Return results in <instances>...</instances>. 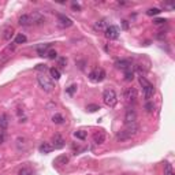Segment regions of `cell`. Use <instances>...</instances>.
Wrapping results in <instances>:
<instances>
[{"mask_svg":"<svg viewBox=\"0 0 175 175\" xmlns=\"http://www.w3.org/2000/svg\"><path fill=\"white\" fill-rule=\"evenodd\" d=\"M138 125L137 123H133V125H126V129H123L122 131H119L116 134V141H127L131 137H134L137 133H138Z\"/></svg>","mask_w":175,"mask_h":175,"instance_id":"6da1fadb","label":"cell"},{"mask_svg":"<svg viewBox=\"0 0 175 175\" xmlns=\"http://www.w3.org/2000/svg\"><path fill=\"white\" fill-rule=\"evenodd\" d=\"M103 101L107 107H115L118 103V96H116L114 89H105L103 93Z\"/></svg>","mask_w":175,"mask_h":175,"instance_id":"7a4b0ae2","label":"cell"},{"mask_svg":"<svg viewBox=\"0 0 175 175\" xmlns=\"http://www.w3.org/2000/svg\"><path fill=\"white\" fill-rule=\"evenodd\" d=\"M37 82H39L40 88L43 89V90H45V92H52L53 89H55L53 81L51 80V78L45 77L44 74H41V75H39V77H37Z\"/></svg>","mask_w":175,"mask_h":175,"instance_id":"3957f363","label":"cell"},{"mask_svg":"<svg viewBox=\"0 0 175 175\" xmlns=\"http://www.w3.org/2000/svg\"><path fill=\"white\" fill-rule=\"evenodd\" d=\"M104 36H105V39H108V40L118 39V37H119V29H118V26H115V25L107 26V29L104 30Z\"/></svg>","mask_w":175,"mask_h":175,"instance_id":"277c9868","label":"cell"},{"mask_svg":"<svg viewBox=\"0 0 175 175\" xmlns=\"http://www.w3.org/2000/svg\"><path fill=\"white\" fill-rule=\"evenodd\" d=\"M105 71L103 70V68H94L93 71H90V74H89V78H90V81L93 82H101L105 78Z\"/></svg>","mask_w":175,"mask_h":175,"instance_id":"5b68a950","label":"cell"},{"mask_svg":"<svg viewBox=\"0 0 175 175\" xmlns=\"http://www.w3.org/2000/svg\"><path fill=\"white\" fill-rule=\"evenodd\" d=\"M123 96H125V99L127 103H134L137 100V97H138V93H137L136 88H127V89H125V92H123Z\"/></svg>","mask_w":175,"mask_h":175,"instance_id":"8992f818","label":"cell"},{"mask_svg":"<svg viewBox=\"0 0 175 175\" xmlns=\"http://www.w3.org/2000/svg\"><path fill=\"white\" fill-rule=\"evenodd\" d=\"M136 121H137L136 109L127 108V109H126V114H125V123H126V125H133V123H136Z\"/></svg>","mask_w":175,"mask_h":175,"instance_id":"52a82bcc","label":"cell"},{"mask_svg":"<svg viewBox=\"0 0 175 175\" xmlns=\"http://www.w3.org/2000/svg\"><path fill=\"white\" fill-rule=\"evenodd\" d=\"M64 145H66V141H64V138L60 134H55L52 137V146H53V149H62Z\"/></svg>","mask_w":175,"mask_h":175,"instance_id":"ba28073f","label":"cell"},{"mask_svg":"<svg viewBox=\"0 0 175 175\" xmlns=\"http://www.w3.org/2000/svg\"><path fill=\"white\" fill-rule=\"evenodd\" d=\"M58 22H59V26L62 27H70L73 25V21L64 15V14H58Z\"/></svg>","mask_w":175,"mask_h":175,"instance_id":"9c48e42d","label":"cell"},{"mask_svg":"<svg viewBox=\"0 0 175 175\" xmlns=\"http://www.w3.org/2000/svg\"><path fill=\"white\" fill-rule=\"evenodd\" d=\"M115 66L121 70H125V71H129L130 67H131V60L130 59H121L115 63Z\"/></svg>","mask_w":175,"mask_h":175,"instance_id":"30bf717a","label":"cell"},{"mask_svg":"<svg viewBox=\"0 0 175 175\" xmlns=\"http://www.w3.org/2000/svg\"><path fill=\"white\" fill-rule=\"evenodd\" d=\"M93 142L96 145H101V144L105 142V133L100 130V131H96L93 134Z\"/></svg>","mask_w":175,"mask_h":175,"instance_id":"8fae6325","label":"cell"},{"mask_svg":"<svg viewBox=\"0 0 175 175\" xmlns=\"http://www.w3.org/2000/svg\"><path fill=\"white\" fill-rule=\"evenodd\" d=\"M18 23L21 26H30V25H33L32 18H30V14H22V15L18 18Z\"/></svg>","mask_w":175,"mask_h":175,"instance_id":"7c38bea8","label":"cell"},{"mask_svg":"<svg viewBox=\"0 0 175 175\" xmlns=\"http://www.w3.org/2000/svg\"><path fill=\"white\" fill-rule=\"evenodd\" d=\"M144 90V97L146 99V100H150V99L153 97V94H155V86H153L152 84L146 85L145 88H142Z\"/></svg>","mask_w":175,"mask_h":175,"instance_id":"4fadbf2b","label":"cell"},{"mask_svg":"<svg viewBox=\"0 0 175 175\" xmlns=\"http://www.w3.org/2000/svg\"><path fill=\"white\" fill-rule=\"evenodd\" d=\"M30 18H32V22H33V25H41V23L44 22V16L41 15L40 12H37V11H33L32 14H30Z\"/></svg>","mask_w":175,"mask_h":175,"instance_id":"5bb4252c","label":"cell"},{"mask_svg":"<svg viewBox=\"0 0 175 175\" xmlns=\"http://www.w3.org/2000/svg\"><path fill=\"white\" fill-rule=\"evenodd\" d=\"M12 36H14V27L12 26H7V27L3 29V34H2L3 40L8 41V40H11Z\"/></svg>","mask_w":175,"mask_h":175,"instance_id":"9a60e30c","label":"cell"},{"mask_svg":"<svg viewBox=\"0 0 175 175\" xmlns=\"http://www.w3.org/2000/svg\"><path fill=\"white\" fill-rule=\"evenodd\" d=\"M39 150L40 153H44V155H47V153H51L53 150V146L51 145L49 142H43L41 145L39 146Z\"/></svg>","mask_w":175,"mask_h":175,"instance_id":"2e32d148","label":"cell"},{"mask_svg":"<svg viewBox=\"0 0 175 175\" xmlns=\"http://www.w3.org/2000/svg\"><path fill=\"white\" fill-rule=\"evenodd\" d=\"M67 163H68V156H66V155H60L53 160V164H56V166H64Z\"/></svg>","mask_w":175,"mask_h":175,"instance_id":"e0dca14e","label":"cell"},{"mask_svg":"<svg viewBox=\"0 0 175 175\" xmlns=\"http://www.w3.org/2000/svg\"><path fill=\"white\" fill-rule=\"evenodd\" d=\"M94 30L96 32H104L105 29H107V26H105V21L104 19H100V21H97V22L94 23Z\"/></svg>","mask_w":175,"mask_h":175,"instance_id":"ac0fdd59","label":"cell"},{"mask_svg":"<svg viewBox=\"0 0 175 175\" xmlns=\"http://www.w3.org/2000/svg\"><path fill=\"white\" fill-rule=\"evenodd\" d=\"M49 74H51V77H52L53 78V80H59V78H60V70H59V68H56V67H51L49 68Z\"/></svg>","mask_w":175,"mask_h":175,"instance_id":"d6986e66","label":"cell"},{"mask_svg":"<svg viewBox=\"0 0 175 175\" xmlns=\"http://www.w3.org/2000/svg\"><path fill=\"white\" fill-rule=\"evenodd\" d=\"M52 122L55 123V125H62V123H64L63 115H60V114H55V115L52 116Z\"/></svg>","mask_w":175,"mask_h":175,"instance_id":"ffe728a7","label":"cell"},{"mask_svg":"<svg viewBox=\"0 0 175 175\" xmlns=\"http://www.w3.org/2000/svg\"><path fill=\"white\" fill-rule=\"evenodd\" d=\"M7 115L6 114H2L0 115V127H2L3 130L7 129V126H8V121H7Z\"/></svg>","mask_w":175,"mask_h":175,"instance_id":"44dd1931","label":"cell"},{"mask_svg":"<svg viewBox=\"0 0 175 175\" xmlns=\"http://www.w3.org/2000/svg\"><path fill=\"white\" fill-rule=\"evenodd\" d=\"M74 137L75 138H78V140H86V131H84V130H78V131H75L74 133Z\"/></svg>","mask_w":175,"mask_h":175,"instance_id":"7402d4cb","label":"cell"},{"mask_svg":"<svg viewBox=\"0 0 175 175\" xmlns=\"http://www.w3.org/2000/svg\"><path fill=\"white\" fill-rule=\"evenodd\" d=\"M26 40H27V37L25 36V34L19 33L18 36L15 37V41H14V43H15V44H23V43H26Z\"/></svg>","mask_w":175,"mask_h":175,"instance_id":"603a6c76","label":"cell"},{"mask_svg":"<svg viewBox=\"0 0 175 175\" xmlns=\"http://www.w3.org/2000/svg\"><path fill=\"white\" fill-rule=\"evenodd\" d=\"M164 175H174L173 166H171L170 163H166V164H164Z\"/></svg>","mask_w":175,"mask_h":175,"instance_id":"cb8c5ba5","label":"cell"},{"mask_svg":"<svg viewBox=\"0 0 175 175\" xmlns=\"http://www.w3.org/2000/svg\"><path fill=\"white\" fill-rule=\"evenodd\" d=\"M18 175H33V171L29 168V167H22L18 171Z\"/></svg>","mask_w":175,"mask_h":175,"instance_id":"d4e9b609","label":"cell"},{"mask_svg":"<svg viewBox=\"0 0 175 175\" xmlns=\"http://www.w3.org/2000/svg\"><path fill=\"white\" fill-rule=\"evenodd\" d=\"M133 80H134V73H133L131 70L126 71V73H125V81H127V82H131Z\"/></svg>","mask_w":175,"mask_h":175,"instance_id":"484cf974","label":"cell"},{"mask_svg":"<svg viewBox=\"0 0 175 175\" xmlns=\"http://www.w3.org/2000/svg\"><path fill=\"white\" fill-rule=\"evenodd\" d=\"M160 12H162V11H160V8H155V7H153V8H149L148 11H146V15H149V16H152V15H159Z\"/></svg>","mask_w":175,"mask_h":175,"instance_id":"4316f807","label":"cell"},{"mask_svg":"<svg viewBox=\"0 0 175 175\" xmlns=\"http://www.w3.org/2000/svg\"><path fill=\"white\" fill-rule=\"evenodd\" d=\"M97 109H100V107H99L97 104H88L86 105V111H89V112H96Z\"/></svg>","mask_w":175,"mask_h":175,"instance_id":"83f0119b","label":"cell"},{"mask_svg":"<svg viewBox=\"0 0 175 175\" xmlns=\"http://www.w3.org/2000/svg\"><path fill=\"white\" fill-rule=\"evenodd\" d=\"M138 81H140V85H141V86H142V88H145V86H146V85H149V84H150V82H149L148 80H146V78H145V77H142V75H141V77H140V78H138Z\"/></svg>","mask_w":175,"mask_h":175,"instance_id":"f1b7e54d","label":"cell"},{"mask_svg":"<svg viewBox=\"0 0 175 175\" xmlns=\"http://www.w3.org/2000/svg\"><path fill=\"white\" fill-rule=\"evenodd\" d=\"M75 90H77V85L73 84V85H70V86L67 88V93L70 94V96H73L75 93Z\"/></svg>","mask_w":175,"mask_h":175,"instance_id":"f546056e","label":"cell"},{"mask_svg":"<svg viewBox=\"0 0 175 175\" xmlns=\"http://www.w3.org/2000/svg\"><path fill=\"white\" fill-rule=\"evenodd\" d=\"M47 56L49 58V59H56V58H58V52H56V51H53V49H49V51H48V53H47Z\"/></svg>","mask_w":175,"mask_h":175,"instance_id":"4dcf8cb0","label":"cell"},{"mask_svg":"<svg viewBox=\"0 0 175 175\" xmlns=\"http://www.w3.org/2000/svg\"><path fill=\"white\" fill-rule=\"evenodd\" d=\"M162 7L164 10H170V11H173V10H174V4H173V3H162Z\"/></svg>","mask_w":175,"mask_h":175,"instance_id":"1f68e13d","label":"cell"},{"mask_svg":"<svg viewBox=\"0 0 175 175\" xmlns=\"http://www.w3.org/2000/svg\"><path fill=\"white\" fill-rule=\"evenodd\" d=\"M58 63H59L60 67H66L67 66V59L66 58H59V59H58Z\"/></svg>","mask_w":175,"mask_h":175,"instance_id":"d6a6232c","label":"cell"},{"mask_svg":"<svg viewBox=\"0 0 175 175\" xmlns=\"http://www.w3.org/2000/svg\"><path fill=\"white\" fill-rule=\"evenodd\" d=\"M167 22V19H163V18H157V19H155L153 21V23H155L156 26H160V25H164V23Z\"/></svg>","mask_w":175,"mask_h":175,"instance_id":"836d02e7","label":"cell"},{"mask_svg":"<svg viewBox=\"0 0 175 175\" xmlns=\"http://www.w3.org/2000/svg\"><path fill=\"white\" fill-rule=\"evenodd\" d=\"M145 108H146V111H148V112H152L155 107H153V104H150V103H146V104H145Z\"/></svg>","mask_w":175,"mask_h":175,"instance_id":"e575fe53","label":"cell"},{"mask_svg":"<svg viewBox=\"0 0 175 175\" xmlns=\"http://www.w3.org/2000/svg\"><path fill=\"white\" fill-rule=\"evenodd\" d=\"M36 70H41V71H45V70H48V67L45 66V64H39V66H36Z\"/></svg>","mask_w":175,"mask_h":175,"instance_id":"d590c367","label":"cell"},{"mask_svg":"<svg viewBox=\"0 0 175 175\" xmlns=\"http://www.w3.org/2000/svg\"><path fill=\"white\" fill-rule=\"evenodd\" d=\"M71 7H73V10H77V11H80V10H81L80 4H77V3H73V4H71Z\"/></svg>","mask_w":175,"mask_h":175,"instance_id":"8d00e7d4","label":"cell"},{"mask_svg":"<svg viewBox=\"0 0 175 175\" xmlns=\"http://www.w3.org/2000/svg\"><path fill=\"white\" fill-rule=\"evenodd\" d=\"M122 25H123V29H129V25H127V21H123V22H122Z\"/></svg>","mask_w":175,"mask_h":175,"instance_id":"74e56055","label":"cell"},{"mask_svg":"<svg viewBox=\"0 0 175 175\" xmlns=\"http://www.w3.org/2000/svg\"><path fill=\"white\" fill-rule=\"evenodd\" d=\"M3 140H4V134L0 136V144H3Z\"/></svg>","mask_w":175,"mask_h":175,"instance_id":"f35d334b","label":"cell"}]
</instances>
